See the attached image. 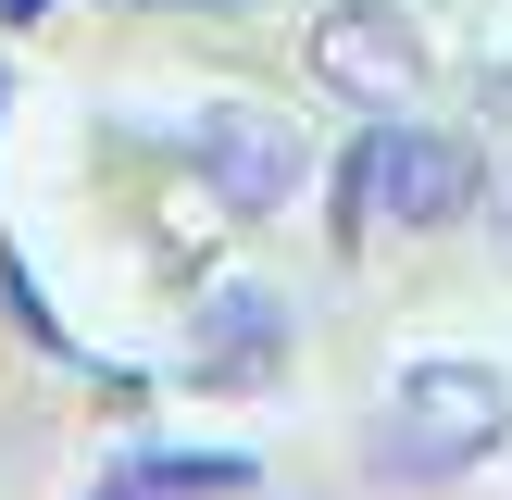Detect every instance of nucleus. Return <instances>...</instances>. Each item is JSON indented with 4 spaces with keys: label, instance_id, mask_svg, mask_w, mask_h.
I'll return each instance as SVG.
<instances>
[{
    "label": "nucleus",
    "instance_id": "nucleus-1",
    "mask_svg": "<svg viewBox=\"0 0 512 500\" xmlns=\"http://www.w3.org/2000/svg\"><path fill=\"white\" fill-rule=\"evenodd\" d=\"M500 438H512V375L488 350H413L388 375V400H375V425H363V463L388 488H438V475L488 463Z\"/></svg>",
    "mask_w": 512,
    "mask_h": 500
},
{
    "label": "nucleus",
    "instance_id": "nucleus-10",
    "mask_svg": "<svg viewBox=\"0 0 512 500\" xmlns=\"http://www.w3.org/2000/svg\"><path fill=\"white\" fill-rule=\"evenodd\" d=\"M475 225H488V250L512 263V163H488V213H475Z\"/></svg>",
    "mask_w": 512,
    "mask_h": 500
},
{
    "label": "nucleus",
    "instance_id": "nucleus-11",
    "mask_svg": "<svg viewBox=\"0 0 512 500\" xmlns=\"http://www.w3.org/2000/svg\"><path fill=\"white\" fill-rule=\"evenodd\" d=\"M38 13H50V0H0V25H38Z\"/></svg>",
    "mask_w": 512,
    "mask_h": 500
},
{
    "label": "nucleus",
    "instance_id": "nucleus-6",
    "mask_svg": "<svg viewBox=\"0 0 512 500\" xmlns=\"http://www.w3.org/2000/svg\"><path fill=\"white\" fill-rule=\"evenodd\" d=\"M100 488H263V450H138L100 463Z\"/></svg>",
    "mask_w": 512,
    "mask_h": 500
},
{
    "label": "nucleus",
    "instance_id": "nucleus-4",
    "mask_svg": "<svg viewBox=\"0 0 512 500\" xmlns=\"http://www.w3.org/2000/svg\"><path fill=\"white\" fill-rule=\"evenodd\" d=\"M288 350H300V313H288L275 275H200L188 288V388L250 400V388L288 375Z\"/></svg>",
    "mask_w": 512,
    "mask_h": 500
},
{
    "label": "nucleus",
    "instance_id": "nucleus-9",
    "mask_svg": "<svg viewBox=\"0 0 512 500\" xmlns=\"http://www.w3.org/2000/svg\"><path fill=\"white\" fill-rule=\"evenodd\" d=\"M475 125H488V138H512V63L475 75Z\"/></svg>",
    "mask_w": 512,
    "mask_h": 500
},
{
    "label": "nucleus",
    "instance_id": "nucleus-7",
    "mask_svg": "<svg viewBox=\"0 0 512 500\" xmlns=\"http://www.w3.org/2000/svg\"><path fill=\"white\" fill-rule=\"evenodd\" d=\"M0 313H13V338L38 350V363H75V375H88V350L63 338V313H50V288H38V275L13 263V250H0Z\"/></svg>",
    "mask_w": 512,
    "mask_h": 500
},
{
    "label": "nucleus",
    "instance_id": "nucleus-5",
    "mask_svg": "<svg viewBox=\"0 0 512 500\" xmlns=\"http://www.w3.org/2000/svg\"><path fill=\"white\" fill-rule=\"evenodd\" d=\"M300 50H313L325 100H350V113H425V25L400 0H338V13H313Z\"/></svg>",
    "mask_w": 512,
    "mask_h": 500
},
{
    "label": "nucleus",
    "instance_id": "nucleus-2",
    "mask_svg": "<svg viewBox=\"0 0 512 500\" xmlns=\"http://www.w3.org/2000/svg\"><path fill=\"white\" fill-rule=\"evenodd\" d=\"M175 163H188L200 213L275 225L300 200V175H313V138H300V113H275V100H200V113L175 125Z\"/></svg>",
    "mask_w": 512,
    "mask_h": 500
},
{
    "label": "nucleus",
    "instance_id": "nucleus-3",
    "mask_svg": "<svg viewBox=\"0 0 512 500\" xmlns=\"http://www.w3.org/2000/svg\"><path fill=\"white\" fill-rule=\"evenodd\" d=\"M363 150H375V225L388 238H450L488 213V138H463V125L363 113Z\"/></svg>",
    "mask_w": 512,
    "mask_h": 500
},
{
    "label": "nucleus",
    "instance_id": "nucleus-12",
    "mask_svg": "<svg viewBox=\"0 0 512 500\" xmlns=\"http://www.w3.org/2000/svg\"><path fill=\"white\" fill-rule=\"evenodd\" d=\"M0 113H13V100H0Z\"/></svg>",
    "mask_w": 512,
    "mask_h": 500
},
{
    "label": "nucleus",
    "instance_id": "nucleus-8",
    "mask_svg": "<svg viewBox=\"0 0 512 500\" xmlns=\"http://www.w3.org/2000/svg\"><path fill=\"white\" fill-rule=\"evenodd\" d=\"M375 238V150H338V188H325V250H363Z\"/></svg>",
    "mask_w": 512,
    "mask_h": 500
}]
</instances>
